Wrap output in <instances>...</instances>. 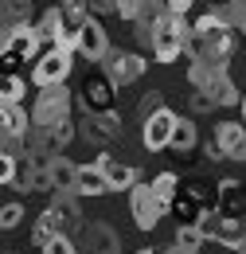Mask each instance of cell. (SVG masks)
Segmentation results:
<instances>
[{
    "label": "cell",
    "instance_id": "obj_1",
    "mask_svg": "<svg viewBox=\"0 0 246 254\" xmlns=\"http://www.w3.org/2000/svg\"><path fill=\"white\" fill-rule=\"evenodd\" d=\"M187 39H191V24H187L180 12H164L153 20V59L156 63H176L187 51Z\"/></svg>",
    "mask_w": 246,
    "mask_h": 254
},
{
    "label": "cell",
    "instance_id": "obj_2",
    "mask_svg": "<svg viewBox=\"0 0 246 254\" xmlns=\"http://www.w3.org/2000/svg\"><path fill=\"white\" fill-rule=\"evenodd\" d=\"M199 231H203V239H211V243L227 247V251H239V247L246 243V223H243V215H227V211H203Z\"/></svg>",
    "mask_w": 246,
    "mask_h": 254
},
{
    "label": "cell",
    "instance_id": "obj_3",
    "mask_svg": "<svg viewBox=\"0 0 246 254\" xmlns=\"http://www.w3.org/2000/svg\"><path fill=\"white\" fill-rule=\"evenodd\" d=\"M47 47H43V39L35 32V24H24V28H12V32H4V51H0V59L4 66L12 70L16 63H31V59H39Z\"/></svg>",
    "mask_w": 246,
    "mask_h": 254
},
{
    "label": "cell",
    "instance_id": "obj_4",
    "mask_svg": "<svg viewBox=\"0 0 246 254\" xmlns=\"http://www.w3.org/2000/svg\"><path fill=\"white\" fill-rule=\"evenodd\" d=\"M70 90H66V82L59 86H39V94H35V106H31V122L35 126H55L62 118H70Z\"/></svg>",
    "mask_w": 246,
    "mask_h": 254
},
{
    "label": "cell",
    "instance_id": "obj_5",
    "mask_svg": "<svg viewBox=\"0 0 246 254\" xmlns=\"http://www.w3.org/2000/svg\"><path fill=\"white\" fill-rule=\"evenodd\" d=\"M129 211H133V223L141 231H153L156 223L168 215V203L156 195L153 184H133L129 188Z\"/></svg>",
    "mask_w": 246,
    "mask_h": 254
},
{
    "label": "cell",
    "instance_id": "obj_6",
    "mask_svg": "<svg viewBox=\"0 0 246 254\" xmlns=\"http://www.w3.org/2000/svg\"><path fill=\"white\" fill-rule=\"evenodd\" d=\"M78 102L86 114H106V110H118V86L114 78L102 70V74H86L82 78V90H78Z\"/></svg>",
    "mask_w": 246,
    "mask_h": 254
},
{
    "label": "cell",
    "instance_id": "obj_7",
    "mask_svg": "<svg viewBox=\"0 0 246 254\" xmlns=\"http://www.w3.org/2000/svg\"><path fill=\"white\" fill-rule=\"evenodd\" d=\"M70 47H47L39 59H35V70H31V78H35V86H59L66 82V74H70Z\"/></svg>",
    "mask_w": 246,
    "mask_h": 254
},
{
    "label": "cell",
    "instance_id": "obj_8",
    "mask_svg": "<svg viewBox=\"0 0 246 254\" xmlns=\"http://www.w3.org/2000/svg\"><path fill=\"white\" fill-rule=\"evenodd\" d=\"M141 141H145V149L149 153H164V149H172V137H176V126H180V118L172 114V110H156L149 122H141Z\"/></svg>",
    "mask_w": 246,
    "mask_h": 254
},
{
    "label": "cell",
    "instance_id": "obj_9",
    "mask_svg": "<svg viewBox=\"0 0 246 254\" xmlns=\"http://www.w3.org/2000/svg\"><path fill=\"white\" fill-rule=\"evenodd\" d=\"M102 70L114 78V86H129V82H137L149 63H145V55H137V51H110L106 59H102Z\"/></svg>",
    "mask_w": 246,
    "mask_h": 254
},
{
    "label": "cell",
    "instance_id": "obj_10",
    "mask_svg": "<svg viewBox=\"0 0 246 254\" xmlns=\"http://www.w3.org/2000/svg\"><path fill=\"white\" fill-rule=\"evenodd\" d=\"M74 55H82L86 63H98V59H106L110 55V39H106V28L98 24V20H86L78 32H74Z\"/></svg>",
    "mask_w": 246,
    "mask_h": 254
},
{
    "label": "cell",
    "instance_id": "obj_11",
    "mask_svg": "<svg viewBox=\"0 0 246 254\" xmlns=\"http://www.w3.org/2000/svg\"><path fill=\"white\" fill-rule=\"evenodd\" d=\"M82 133H86V141L94 145H110V141H122V114L118 110H106V114H86L82 118Z\"/></svg>",
    "mask_w": 246,
    "mask_h": 254
},
{
    "label": "cell",
    "instance_id": "obj_12",
    "mask_svg": "<svg viewBox=\"0 0 246 254\" xmlns=\"http://www.w3.org/2000/svg\"><path fill=\"white\" fill-rule=\"evenodd\" d=\"M215 153L246 164V126L243 122H219L215 126Z\"/></svg>",
    "mask_w": 246,
    "mask_h": 254
},
{
    "label": "cell",
    "instance_id": "obj_13",
    "mask_svg": "<svg viewBox=\"0 0 246 254\" xmlns=\"http://www.w3.org/2000/svg\"><path fill=\"white\" fill-rule=\"evenodd\" d=\"M47 207L55 211V223H59V231H62V235H70V231H78V227H82V207H78V191H55Z\"/></svg>",
    "mask_w": 246,
    "mask_h": 254
},
{
    "label": "cell",
    "instance_id": "obj_14",
    "mask_svg": "<svg viewBox=\"0 0 246 254\" xmlns=\"http://www.w3.org/2000/svg\"><path fill=\"white\" fill-rule=\"evenodd\" d=\"M0 126H4V141H28L35 122L24 110V102H12V106H0Z\"/></svg>",
    "mask_w": 246,
    "mask_h": 254
},
{
    "label": "cell",
    "instance_id": "obj_15",
    "mask_svg": "<svg viewBox=\"0 0 246 254\" xmlns=\"http://www.w3.org/2000/svg\"><path fill=\"white\" fill-rule=\"evenodd\" d=\"M82 247H86V254H118V231L106 227V223H86Z\"/></svg>",
    "mask_w": 246,
    "mask_h": 254
},
{
    "label": "cell",
    "instance_id": "obj_16",
    "mask_svg": "<svg viewBox=\"0 0 246 254\" xmlns=\"http://www.w3.org/2000/svg\"><path fill=\"white\" fill-rule=\"evenodd\" d=\"M227 74V66L223 63H211V59H195V63H187V78H191V86L195 90H215V82Z\"/></svg>",
    "mask_w": 246,
    "mask_h": 254
},
{
    "label": "cell",
    "instance_id": "obj_17",
    "mask_svg": "<svg viewBox=\"0 0 246 254\" xmlns=\"http://www.w3.org/2000/svg\"><path fill=\"white\" fill-rule=\"evenodd\" d=\"M98 164H102V172H106V180H110V188H133L137 184V168L133 164H125V160H114V157H98Z\"/></svg>",
    "mask_w": 246,
    "mask_h": 254
},
{
    "label": "cell",
    "instance_id": "obj_18",
    "mask_svg": "<svg viewBox=\"0 0 246 254\" xmlns=\"http://www.w3.org/2000/svg\"><path fill=\"white\" fill-rule=\"evenodd\" d=\"M78 172H82V164H74L70 157H55L51 160V184H55V191H78Z\"/></svg>",
    "mask_w": 246,
    "mask_h": 254
},
{
    "label": "cell",
    "instance_id": "obj_19",
    "mask_svg": "<svg viewBox=\"0 0 246 254\" xmlns=\"http://www.w3.org/2000/svg\"><path fill=\"white\" fill-rule=\"evenodd\" d=\"M246 207V191L239 180H219V211H227V215H243Z\"/></svg>",
    "mask_w": 246,
    "mask_h": 254
},
{
    "label": "cell",
    "instance_id": "obj_20",
    "mask_svg": "<svg viewBox=\"0 0 246 254\" xmlns=\"http://www.w3.org/2000/svg\"><path fill=\"white\" fill-rule=\"evenodd\" d=\"M102 191H110V180H106L102 164L98 160L82 164V172H78V195H102Z\"/></svg>",
    "mask_w": 246,
    "mask_h": 254
},
{
    "label": "cell",
    "instance_id": "obj_21",
    "mask_svg": "<svg viewBox=\"0 0 246 254\" xmlns=\"http://www.w3.org/2000/svg\"><path fill=\"white\" fill-rule=\"evenodd\" d=\"M195 145H199L195 122H191V118H180V126H176V137H172V153H176V157H191V153H195Z\"/></svg>",
    "mask_w": 246,
    "mask_h": 254
},
{
    "label": "cell",
    "instance_id": "obj_22",
    "mask_svg": "<svg viewBox=\"0 0 246 254\" xmlns=\"http://www.w3.org/2000/svg\"><path fill=\"white\" fill-rule=\"evenodd\" d=\"M168 211H172L180 223H199V219H203V207H199V203H195L184 188L176 191V199H172V207H168Z\"/></svg>",
    "mask_w": 246,
    "mask_h": 254
},
{
    "label": "cell",
    "instance_id": "obj_23",
    "mask_svg": "<svg viewBox=\"0 0 246 254\" xmlns=\"http://www.w3.org/2000/svg\"><path fill=\"white\" fill-rule=\"evenodd\" d=\"M31 24V0H4V32Z\"/></svg>",
    "mask_w": 246,
    "mask_h": 254
},
{
    "label": "cell",
    "instance_id": "obj_24",
    "mask_svg": "<svg viewBox=\"0 0 246 254\" xmlns=\"http://www.w3.org/2000/svg\"><path fill=\"white\" fill-rule=\"evenodd\" d=\"M184 191L203 207V211H219V188H211L207 180H191V184H184Z\"/></svg>",
    "mask_w": 246,
    "mask_h": 254
},
{
    "label": "cell",
    "instance_id": "obj_25",
    "mask_svg": "<svg viewBox=\"0 0 246 254\" xmlns=\"http://www.w3.org/2000/svg\"><path fill=\"white\" fill-rule=\"evenodd\" d=\"M55 235H62V231H59V223H55V211L47 207V211H43V215L35 219V231H31V239H35V247L43 251V247H47V243H51Z\"/></svg>",
    "mask_w": 246,
    "mask_h": 254
},
{
    "label": "cell",
    "instance_id": "obj_26",
    "mask_svg": "<svg viewBox=\"0 0 246 254\" xmlns=\"http://www.w3.org/2000/svg\"><path fill=\"white\" fill-rule=\"evenodd\" d=\"M24 94H28V82L16 74V70H8L4 74V94H0V106H12V102H24Z\"/></svg>",
    "mask_w": 246,
    "mask_h": 254
},
{
    "label": "cell",
    "instance_id": "obj_27",
    "mask_svg": "<svg viewBox=\"0 0 246 254\" xmlns=\"http://www.w3.org/2000/svg\"><path fill=\"white\" fill-rule=\"evenodd\" d=\"M207 239H203V231H199V223H180L176 227V247H184V251H199Z\"/></svg>",
    "mask_w": 246,
    "mask_h": 254
},
{
    "label": "cell",
    "instance_id": "obj_28",
    "mask_svg": "<svg viewBox=\"0 0 246 254\" xmlns=\"http://www.w3.org/2000/svg\"><path fill=\"white\" fill-rule=\"evenodd\" d=\"M153 188H156V195H160V199H164V203L172 207V199H176V191L184 188V184H180V176H176V172H160V176L153 180Z\"/></svg>",
    "mask_w": 246,
    "mask_h": 254
},
{
    "label": "cell",
    "instance_id": "obj_29",
    "mask_svg": "<svg viewBox=\"0 0 246 254\" xmlns=\"http://www.w3.org/2000/svg\"><path fill=\"white\" fill-rule=\"evenodd\" d=\"M16 180H20V157L12 149H4V157H0V184L4 188H16Z\"/></svg>",
    "mask_w": 246,
    "mask_h": 254
},
{
    "label": "cell",
    "instance_id": "obj_30",
    "mask_svg": "<svg viewBox=\"0 0 246 254\" xmlns=\"http://www.w3.org/2000/svg\"><path fill=\"white\" fill-rule=\"evenodd\" d=\"M211 94H215L219 106H243V94H239V86H235L227 74H223V78L215 82V90H211Z\"/></svg>",
    "mask_w": 246,
    "mask_h": 254
},
{
    "label": "cell",
    "instance_id": "obj_31",
    "mask_svg": "<svg viewBox=\"0 0 246 254\" xmlns=\"http://www.w3.org/2000/svg\"><path fill=\"white\" fill-rule=\"evenodd\" d=\"M219 12H223V16H227V20L246 35V0H223V8H219Z\"/></svg>",
    "mask_w": 246,
    "mask_h": 254
},
{
    "label": "cell",
    "instance_id": "obj_32",
    "mask_svg": "<svg viewBox=\"0 0 246 254\" xmlns=\"http://www.w3.org/2000/svg\"><path fill=\"white\" fill-rule=\"evenodd\" d=\"M156 110H164V94H160V90H149V94H141V102H137V118H141V122H149Z\"/></svg>",
    "mask_w": 246,
    "mask_h": 254
},
{
    "label": "cell",
    "instance_id": "obj_33",
    "mask_svg": "<svg viewBox=\"0 0 246 254\" xmlns=\"http://www.w3.org/2000/svg\"><path fill=\"white\" fill-rule=\"evenodd\" d=\"M24 219V203H4V211H0V227L4 231H16Z\"/></svg>",
    "mask_w": 246,
    "mask_h": 254
},
{
    "label": "cell",
    "instance_id": "obj_34",
    "mask_svg": "<svg viewBox=\"0 0 246 254\" xmlns=\"http://www.w3.org/2000/svg\"><path fill=\"white\" fill-rule=\"evenodd\" d=\"M43 254H78V247L70 243V235H55V239L43 247Z\"/></svg>",
    "mask_w": 246,
    "mask_h": 254
},
{
    "label": "cell",
    "instance_id": "obj_35",
    "mask_svg": "<svg viewBox=\"0 0 246 254\" xmlns=\"http://www.w3.org/2000/svg\"><path fill=\"white\" fill-rule=\"evenodd\" d=\"M86 12L94 20L98 16H118V0H86Z\"/></svg>",
    "mask_w": 246,
    "mask_h": 254
},
{
    "label": "cell",
    "instance_id": "obj_36",
    "mask_svg": "<svg viewBox=\"0 0 246 254\" xmlns=\"http://www.w3.org/2000/svg\"><path fill=\"white\" fill-rule=\"evenodd\" d=\"M215 106H219L215 94H207V90H195V94H191V110H195V114H211Z\"/></svg>",
    "mask_w": 246,
    "mask_h": 254
},
{
    "label": "cell",
    "instance_id": "obj_37",
    "mask_svg": "<svg viewBox=\"0 0 246 254\" xmlns=\"http://www.w3.org/2000/svg\"><path fill=\"white\" fill-rule=\"evenodd\" d=\"M191 4H195V0H164V12H180V16H187Z\"/></svg>",
    "mask_w": 246,
    "mask_h": 254
},
{
    "label": "cell",
    "instance_id": "obj_38",
    "mask_svg": "<svg viewBox=\"0 0 246 254\" xmlns=\"http://www.w3.org/2000/svg\"><path fill=\"white\" fill-rule=\"evenodd\" d=\"M160 254H199V251H184V247H168V251H160Z\"/></svg>",
    "mask_w": 246,
    "mask_h": 254
},
{
    "label": "cell",
    "instance_id": "obj_39",
    "mask_svg": "<svg viewBox=\"0 0 246 254\" xmlns=\"http://www.w3.org/2000/svg\"><path fill=\"white\" fill-rule=\"evenodd\" d=\"M55 4H62V8H66V4H86V0H55Z\"/></svg>",
    "mask_w": 246,
    "mask_h": 254
},
{
    "label": "cell",
    "instance_id": "obj_40",
    "mask_svg": "<svg viewBox=\"0 0 246 254\" xmlns=\"http://www.w3.org/2000/svg\"><path fill=\"white\" fill-rule=\"evenodd\" d=\"M137 254H160V251H149V247H145V251H137Z\"/></svg>",
    "mask_w": 246,
    "mask_h": 254
},
{
    "label": "cell",
    "instance_id": "obj_41",
    "mask_svg": "<svg viewBox=\"0 0 246 254\" xmlns=\"http://www.w3.org/2000/svg\"><path fill=\"white\" fill-rule=\"evenodd\" d=\"M243 122H246V94H243Z\"/></svg>",
    "mask_w": 246,
    "mask_h": 254
},
{
    "label": "cell",
    "instance_id": "obj_42",
    "mask_svg": "<svg viewBox=\"0 0 246 254\" xmlns=\"http://www.w3.org/2000/svg\"><path fill=\"white\" fill-rule=\"evenodd\" d=\"M239 254H246V243H243V247H239Z\"/></svg>",
    "mask_w": 246,
    "mask_h": 254
},
{
    "label": "cell",
    "instance_id": "obj_43",
    "mask_svg": "<svg viewBox=\"0 0 246 254\" xmlns=\"http://www.w3.org/2000/svg\"><path fill=\"white\" fill-rule=\"evenodd\" d=\"M153 4H160V8H164V0H153Z\"/></svg>",
    "mask_w": 246,
    "mask_h": 254
},
{
    "label": "cell",
    "instance_id": "obj_44",
    "mask_svg": "<svg viewBox=\"0 0 246 254\" xmlns=\"http://www.w3.org/2000/svg\"><path fill=\"white\" fill-rule=\"evenodd\" d=\"M8 254H16V251H8Z\"/></svg>",
    "mask_w": 246,
    "mask_h": 254
}]
</instances>
